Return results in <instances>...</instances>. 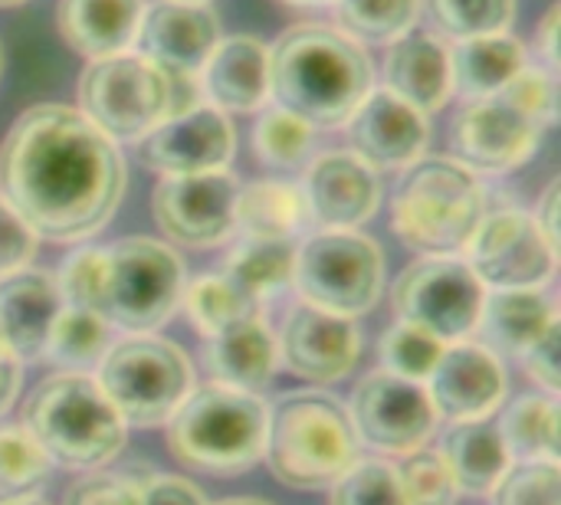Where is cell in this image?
<instances>
[{
  "instance_id": "cell-1",
  "label": "cell",
  "mask_w": 561,
  "mask_h": 505,
  "mask_svg": "<svg viewBox=\"0 0 561 505\" xmlns=\"http://www.w3.org/2000/svg\"><path fill=\"white\" fill-rule=\"evenodd\" d=\"M125 184L118 145L72 105H30L0 141V197L39 240L95 237L115 217Z\"/></svg>"
},
{
  "instance_id": "cell-2",
  "label": "cell",
  "mask_w": 561,
  "mask_h": 505,
  "mask_svg": "<svg viewBox=\"0 0 561 505\" xmlns=\"http://www.w3.org/2000/svg\"><path fill=\"white\" fill-rule=\"evenodd\" d=\"M375 89L362 43L335 23H296L270 46V99L312 128H342Z\"/></svg>"
},
{
  "instance_id": "cell-3",
  "label": "cell",
  "mask_w": 561,
  "mask_h": 505,
  "mask_svg": "<svg viewBox=\"0 0 561 505\" xmlns=\"http://www.w3.org/2000/svg\"><path fill=\"white\" fill-rule=\"evenodd\" d=\"M270 404L260 394L217 381L194 385L168 417V454L194 473L240 477L263 463Z\"/></svg>"
},
{
  "instance_id": "cell-4",
  "label": "cell",
  "mask_w": 561,
  "mask_h": 505,
  "mask_svg": "<svg viewBox=\"0 0 561 505\" xmlns=\"http://www.w3.org/2000/svg\"><path fill=\"white\" fill-rule=\"evenodd\" d=\"M358 450L348 408L325 391H296L270 408L263 463L286 490H329L358 460Z\"/></svg>"
},
{
  "instance_id": "cell-5",
  "label": "cell",
  "mask_w": 561,
  "mask_h": 505,
  "mask_svg": "<svg viewBox=\"0 0 561 505\" xmlns=\"http://www.w3.org/2000/svg\"><path fill=\"white\" fill-rule=\"evenodd\" d=\"M23 427L53 467L79 473L112 463L128 437V424L85 371L43 378L23 401Z\"/></svg>"
},
{
  "instance_id": "cell-6",
  "label": "cell",
  "mask_w": 561,
  "mask_h": 505,
  "mask_svg": "<svg viewBox=\"0 0 561 505\" xmlns=\"http://www.w3.org/2000/svg\"><path fill=\"white\" fill-rule=\"evenodd\" d=\"M486 187L457 158H421L404 168L391 197V230L421 256H463L486 217Z\"/></svg>"
},
{
  "instance_id": "cell-7",
  "label": "cell",
  "mask_w": 561,
  "mask_h": 505,
  "mask_svg": "<svg viewBox=\"0 0 561 505\" xmlns=\"http://www.w3.org/2000/svg\"><path fill=\"white\" fill-rule=\"evenodd\" d=\"M92 378L128 427H161L194 388V365L168 338L128 335L112 342Z\"/></svg>"
},
{
  "instance_id": "cell-8",
  "label": "cell",
  "mask_w": 561,
  "mask_h": 505,
  "mask_svg": "<svg viewBox=\"0 0 561 505\" xmlns=\"http://www.w3.org/2000/svg\"><path fill=\"white\" fill-rule=\"evenodd\" d=\"M293 289L332 315H368L385 292V253L358 230H316L296 243Z\"/></svg>"
},
{
  "instance_id": "cell-9",
  "label": "cell",
  "mask_w": 561,
  "mask_h": 505,
  "mask_svg": "<svg viewBox=\"0 0 561 505\" xmlns=\"http://www.w3.org/2000/svg\"><path fill=\"white\" fill-rule=\"evenodd\" d=\"M102 315L125 335H151L174 319L184 296V260L154 237H125L105 250Z\"/></svg>"
},
{
  "instance_id": "cell-10",
  "label": "cell",
  "mask_w": 561,
  "mask_h": 505,
  "mask_svg": "<svg viewBox=\"0 0 561 505\" xmlns=\"http://www.w3.org/2000/svg\"><path fill=\"white\" fill-rule=\"evenodd\" d=\"M79 112L115 145L141 141L171 115V79L131 49L89 59L79 72Z\"/></svg>"
},
{
  "instance_id": "cell-11",
  "label": "cell",
  "mask_w": 561,
  "mask_h": 505,
  "mask_svg": "<svg viewBox=\"0 0 561 505\" xmlns=\"http://www.w3.org/2000/svg\"><path fill=\"white\" fill-rule=\"evenodd\" d=\"M486 286L463 256H421L391 286L398 322L417 325L444 345L473 335Z\"/></svg>"
},
{
  "instance_id": "cell-12",
  "label": "cell",
  "mask_w": 561,
  "mask_h": 505,
  "mask_svg": "<svg viewBox=\"0 0 561 505\" xmlns=\"http://www.w3.org/2000/svg\"><path fill=\"white\" fill-rule=\"evenodd\" d=\"M463 260L486 289H546L559 269V250L519 207L486 210Z\"/></svg>"
},
{
  "instance_id": "cell-13",
  "label": "cell",
  "mask_w": 561,
  "mask_h": 505,
  "mask_svg": "<svg viewBox=\"0 0 561 505\" xmlns=\"http://www.w3.org/2000/svg\"><path fill=\"white\" fill-rule=\"evenodd\" d=\"M348 417L358 444L381 457H404L417 447H427L440 424L424 385L388 375L381 368L358 381L352 391Z\"/></svg>"
},
{
  "instance_id": "cell-14",
  "label": "cell",
  "mask_w": 561,
  "mask_h": 505,
  "mask_svg": "<svg viewBox=\"0 0 561 505\" xmlns=\"http://www.w3.org/2000/svg\"><path fill=\"white\" fill-rule=\"evenodd\" d=\"M240 181L230 168L184 177H161L151 194V214L164 240L187 250H210L237 233Z\"/></svg>"
},
{
  "instance_id": "cell-15",
  "label": "cell",
  "mask_w": 561,
  "mask_h": 505,
  "mask_svg": "<svg viewBox=\"0 0 561 505\" xmlns=\"http://www.w3.org/2000/svg\"><path fill=\"white\" fill-rule=\"evenodd\" d=\"M546 128L503 95L473 99L454 118V158L473 174H506L523 168L542 145Z\"/></svg>"
},
{
  "instance_id": "cell-16",
  "label": "cell",
  "mask_w": 561,
  "mask_h": 505,
  "mask_svg": "<svg viewBox=\"0 0 561 505\" xmlns=\"http://www.w3.org/2000/svg\"><path fill=\"white\" fill-rule=\"evenodd\" d=\"M279 365L309 385H335L352 375L362 358V329L355 319L322 312L299 302L276 332Z\"/></svg>"
},
{
  "instance_id": "cell-17",
  "label": "cell",
  "mask_w": 561,
  "mask_h": 505,
  "mask_svg": "<svg viewBox=\"0 0 561 505\" xmlns=\"http://www.w3.org/2000/svg\"><path fill=\"white\" fill-rule=\"evenodd\" d=\"M237 131L227 112L201 102L187 112L168 115L141 138V161L161 177L224 171L233 161Z\"/></svg>"
},
{
  "instance_id": "cell-18",
  "label": "cell",
  "mask_w": 561,
  "mask_h": 505,
  "mask_svg": "<svg viewBox=\"0 0 561 505\" xmlns=\"http://www.w3.org/2000/svg\"><path fill=\"white\" fill-rule=\"evenodd\" d=\"M299 187L319 230H358L378 214L385 194L381 174L352 148L312 158Z\"/></svg>"
},
{
  "instance_id": "cell-19",
  "label": "cell",
  "mask_w": 561,
  "mask_h": 505,
  "mask_svg": "<svg viewBox=\"0 0 561 505\" xmlns=\"http://www.w3.org/2000/svg\"><path fill=\"white\" fill-rule=\"evenodd\" d=\"M220 36L224 26L210 3L154 0L141 13L135 46L168 76H201Z\"/></svg>"
},
{
  "instance_id": "cell-20",
  "label": "cell",
  "mask_w": 561,
  "mask_h": 505,
  "mask_svg": "<svg viewBox=\"0 0 561 505\" xmlns=\"http://www.w3.org/2000/svg\"><path fill=\"white\" fill-rule=\"evenodd\" d=\"M437 417L444 421H483L506 401V368L480 342H454L444 348L437 368L424 381Z\"/></svg>"
},
{
  "instance_id": "cell-21",
  "label": "cell",
  "mask_w": 561,
  "mask_h": 505,
  "mask_svg": "<svg viewBox=\"0 0 561 505\" xmlns=\"http://www.w3.org/2000/svg\"><path fill=\"white\" fill-rule=\"evenodd\" d=\"M352 151L375 171H404L427 154L431 118L398 99L394 92L371 89L345 122Z\"/></svg>"
},
{
  "instance_id": "cell-22",
  "label": "cell",
  "mask_w": 561,
  "mask_h": 505,
  "mask_svg": "<svg viewBox=\"0 0 561 505\" xmlns=\"http://www.w3.org/2000/svg\"><path fill=\"white\" fill-rule=\"evenodd\" d=\"M197 82L204 102L227 115L260 112L270 102V46L247 33L220 36Z\"/></svg>"
},
{
  "instance_id": "cell-23",
  "label": "cell",
  "mask_w": 561,
  "mask_h": 505,
  "mask_svg": "<svg viewBox=\"0 0 561 505\" xmlns=\"http://www.w3.org/2000/svg\"><path fill=\"white\" fill-rule=\"evenodd\" d=\"M381 76L388 92H394L417 112L434 115L454 99L450 43L427 30H411L401 39L388 43Z\"/></svg>"
},
{
  "instance_id": "cell-24",
  "label": "cell",
  "mask_w": 561,
  "mask_h": 505,
  "mask_svg": "<svg viewBox=\"0 0 561 505\" xmlns=\"http://www.w3.org/2000/svg\"><path fill=\"white\" fill-rule=\"evenodd\" d=\"M59 312L62 296L53 273L23 266L10 276H0V342L20 361L43 358Z\"/></svg>"
},
{
  "instance_id": "cell-25",
  "label": "cell",
  "mask_w": 561,
  "mask_h": 505,
  "mask_svg": "<svg viewBox=\"0 0 561 505\" xmlns=\"http://www.w3.org/2000/svg\"><path fill=\"white\" fill-rule=\"evenodd\" d=\"M204 365L210 371V381L260 394L270 388L279 368L276 332L260 312L240 315L217 335L204 338Z\"/></svg>"
},
{
  "instance_id": "cell-26",
  "label": "cell",
  "mask_w": 561,
  "mask_h": 505,
  "mask_svg": "<svg viewBox=\"0 0 561 505\" xmlns=\"http://www.w3.org/2000/svg\"><path fill=\"white\" fill-rule=\"evenodd\" d=\"M552 325H559V312L546 289H486L473 335L493 355L519 358Z\"/></svg>"
},
{
  "instance_id": "cell-27",
  "label": "cell",
  "mask_w": 561,
  "mask_h": 505,
  "mask_svg": "<svg viewBox=\"0 0 561 505\" xmlns=\"http://www.w3.org/2000/svg\"><path fill=\"white\" fill-rule=\"evenodd\" d=\"M148 0H59V36L82 59L115 56L135 46Z\"/></svg>"
},
{
  "instance_id": "cell-28",
  "label": "cell",
  "mask_w": 561,
  "mask_h": 505,
  "mask_svg": "<svg viewBox=\"0 0 561 505\" xmlns=\"http://www.w3.org/2000/svg\"><path fill=\"white\" fill-rule=\"evenodd\" d=\"M440 457L450 467L460 496H473L483 500L493 493V486L503 480V473L510 470L513 457L500 437L496 421L483 417V421H454L444 437H440Z\"/></svg>"
},
{
  "instance_id": "cell-29",
  "label": "cell",
  "mask_w": 561,
  "mask_h": 505,
  "mask_svg": "<svg viewBox=\"0 0 561 505\" xmlns=\"http://www.w3.org/2000/svg\"><path fill=\"white\" fill-rule=\"evenodd\" d=\"M526 66H529V53L523 39L513 33L473 36V39H460L450 46L454 92L470 102L500 95Z\"/></svg>"
},
{
  "instance_id": "cell-30",
  "label": "cell",
  "mask_w": 561,
  "mask_h": 505,
  "mask_svg": "<svg viewBox=\"0 0 561 505\" xmlns=\"http://www.w3.org/2000/svg\"><path fill=\"white\" fill-rule=\"evenodd\" d=\"M312 223L299 184L253 181L237 194V233L243 240H299Z\"/></svg>"
},
{
  "instance_id": "cell-31",
  "label": "cell",
  "mask_w": 561,
  "mask_h": 505,
  "mask_svg": "<svg viewBox=\"0 0 561 505\" xmlns=\"http://www.w3.org/2000/svg\"><path fill=\"white\" fill-rule=\"evenodd\" d=\"M296 240H243L224 263V276L253 306H266L293 286Z\"/></svg>"
},
{
  "instance_id": "cell-32",
  "label": "cell",
  "mask_w": 561,
  "mask_h": 505,
  "mask_svg": "<svg viewBox=\"0 0 561 505\" xmlns=\"http://www.w3.org/2000/svg\"><path fill=\"white\" fill-rule=\"evenodd\" d=\"M559 398L529 391L513 398L496 421L500 437L516 460H559Z\"/></svg>"
},
{
  "instance_id": "cell-33",
  "label": "cell",
  "mask_w": 561,
  "mask_h": 505,
  "mask_svg": "<svg viewBox=\"0 0 561 505\" xmlns=\"http://www.w3.org/2000/svg\"><path fill=\"white\" fill-rule=\"evenodd\" d=\"M112 325L105 322V315L89 312V309H69L62 306V312L53 322V332L46 338L43 358L49 365H56L59 371H85L92 375L95 365L105 358V352L112 348Z\"/></svg>"
},
{
  "instance_id": "cell-34",
  "label": "cell",
  "mask_w": 561,
  "mask_h": 505,
  "mask_svg": "<svg viewBox=\"0 0 561 505\" xmlns=\"http://www.w3.org/2000/svg\"><path fill=\"white\" fill-rule=\"evenodd\" d=\"M427 33L460 43L490 33H510L516 20V0H421Z\"/></svg>"
},
{
  "instance_id": "cell-35",
  "label": "cell",
  "mask_w": 561,
  "mask_h": 505,
  "mask_svg": "<svg viewBox=\"0 0 561 505\" xmlns=\"http://www.w3.org/2000/svg\"><path fill=\"white\" fill-rule=\"evenodd\" d=\"M335 26L362 46H388L421 20V0H335Z\"/></svg>"
},
{
  "instance_id": "cell-36",
  "label": "cell",
  "mask_w": 561,
  "mask_h": 505,
  "mask_svg": "<svg viewBox=\"0 0 561 505\" xmlns=\"http://www.w3.org/2000/svg\"><path fill=\"white\" fill-rule=\"evenodd\" d=\"M53 463L23 424L0 427V505L36 500L49 483Z\"/></svg>"
},
{
  "instance_id": "cell-37",
  "label": "cell",
  "mask_w": 561,
  "mask_h": 505,
  "mask_svg": "<svg viewBox=\"0 0 561 505\" xmlns=\"http://www.w3.org/2000/svg\"><path fill=\"white\" fill-rule=\"evenodd\" d=\"M181 309L187 312V322H191L204 338L217 335L224 325L237 322L240 315L260 312V309H253V306L237 292V286H233L224 273H207V276H197V279L184 283Z\"/></svg>"
},
{
  "instance_id": "cell-38",
  "label": "cell",
  "mask_w": 561,
  "mask_h": 505,
  "mask_svg": "<svg viewBox=\"0 0 561 505\" xmlns=\"http://www.w3.org/2000/svg\"><path fill=\"white\" fill-rule=\"evenodd\" d=\"M316 141V128L302 122L299 115L270 105L260 108V118L253 125V151L270 168H299L306 164Z\"/></svg>"
},
{
  "instance_id": "cell-39",
  "label": "cell",
  "mask_w": 561,
  "mask_h": 505,
  "mask_svg": "<svg viewBox=\"0 0 561 505\" xmlns=\"http://www.w3.org/2000/svg\"><path fill=\"white\" fill-rule=\"evenodd\" d=\"M329 505H411L398 467L388 457H358L332 486H329Z\"/></svg>"
},
{
  "instance_id": "cell-40",
  "label": "cell",
  "mask_w": 561,
  "mask_h": 505,
  "mask_svg": "<svg viewBox=\"0 0 561 505\" xmlns=\"http://www.w3.org/2000/svg\"><path fill=\"white\" fill-rule=\"evenodd\" d=\"M444 348L447 345L440 338H434L431 332H424L417 325H408V322H394L378 342L381 371L424 385L431 378V371L437 368Z\"/></svg>"
},
{
  "instance_id": "cell-41",
  "label": "cell",
  "mask_w": 561,
  "mask_h": 505,
  "mask_svg": "<svg viewBox=\"0 0 561 505\" xmlns=\"http://www.w3.org/2000/svg\"><path fill=\"white\" fill-rule=\"evenodd\" d=\"M394 467L411 505H457L460 500V486L437 447H417Z\"/></svg>"
},
{
  "instance_id": "cell-42",
  "label": "cell",
  "mask_w": 561,
  "mask_h": 505,
  "mask_svg": "<svg viewBox=\"0 0 561 505\" xmlns=\"http://www.w3.org/2000/svg\"><path fill=\"white\" fill-rule=\"evenodd\" d=\"M493 505H561L559 460H516L490 493Z\"/></svg>"
},
{
  "instance_id": "cell-43",
  "label": "cell",
  "mask_w": 561,
  "mask_h": 505,
  "mask_svg": "<svg viewBox=\"0 0 561 505\" xmlns=\"http://www.w3.org/2000/svg\"><path fill=\"white\" fill-rule=\"evenodd\" d=\"M105 269L108 256L102 246H79L72 250L59 273L53 276L62 296V306L69 309H89L102 315V299H105Z\"/></svg>"
},
{
  "instance_id": "cell-44",
  "label": "cell",
  "mask_w": 561,
  "mask_h": 505,
  "mask_svg": "<svg viewBox=\"0 0 561 505\" xmlns=\"http://www.w3.org/2000/svg\"><path fill=\"white\" fill-rule=\"evenodd\" d=\"M506 102H513L523 115L539 122L546 131L559 122V76L542 69L539 62L519 69V76L500 92Z\"/></svg>"
},
{
  "instance_id": "cell-45",
  "label": "cell",
  "mask_w": 561,
  "mask_h": 505,
  "mask_svg": "<svg viewBox=\"0 0 561 505\" xmlns=\"http://www.w3.org/2000/svg\"><path fill=\"white\" fill-rule=\"evenodd\" d=\"M66 505H141V483L118 473H85L69 486Z\"/></svg>"
},
{
  "instance_id": "cell-46",
  "label": "cell",
  "mask_w": 561,
  "mask_h": 505,
  "mask_svg": "<svg viewBox=\"0 0 561 505\" xmlns=\"http://www.w3.org/2000/svg\"><path fill=\"white\" fill-rule=\"evenodd\" d=\"M39 237L26 227V220L0 197V276H10L33 263Z\"/></svg>"
},
{
  "instance_id": "cell-47",
  "label": "cell",
  "mask_w": 561,
  "mask_h": 505,
  "mask_svg": "<svg viewBox=\"0 0 561 505\" xmlns=\"http://www.w3.org/2000/svg\"><path fill=\"white\" fill-rule=\"evenodd\" d=\"M561 325H552L529 352H523V365H526V375L539 385V391L546 394H556L559 398L561 388Z\"/></svg>"
},
{
  "instance_id": "cell-48",
  "label": "cell",
  "mask_w": 561,
  "mask_h": 505,
  "mask_svg": "<svg viewBox=\"0 0 561 505\" xmlns=\"http://www.w3.org/2000/svg\"><path fill=\"white\" fill-rule=\"evenodd\" d=\"M141 505H207L201 486L184 477H148L141 483Z\"/></svg>"
},
{
  "instance_id": "cell-49",
  "label": "cell",
  "mask_w": 561,
  "mask_h": 505,
  "mask_svg": "<svg viewBox=\"0 0 561 505\" xmlns=\"http://www.w3.org/2000/svg\"><path fill=\"white\" fill-rule=\"evenodd\" d=\"M559 33H561V3H552L546 10V16L539 20L536 30V53H539V66L549 69L552 76H559Z\"/></svg>"
},
{
  "instance_id": "cell-50",
  "label": "cell",
  "mask_w": 561,
  "mask_h": 505,
  "mask_svg": "<svg viewBox=\"0 0 561 505\" xmlns=\"http://www.w3.org/2000/svg\"><path fill=\"white\" fill-rule=\"evenodd\" d=\"M23 385V361L0 342V417L13 408Z\"/></svg>"
},
{
  "instance_id": "cell-51",
  "label": "cell",
  "mask_w": 561,
  "mask_h": 505,
  "mask_svg": "<svg viewBox=\"0 0 561 505\" xmlns=\"http://www.w3.org/2000/svg\"><path fill=\"white\" fill-rule=\"evenodd\" d=\"M559 207H561V187H559V181H552V184L546 187L542 200L536 204L533 220H536V227L542 230V237H546L556 250H559Z\"/></svg>"
},
{
  "instance_id": "cell-52",
  "label": "cell",
  "mask_w": 561,
  "mask_h": 505,
  "mask_svg": "<svg viewBox=\"0 0 561 505\" xmlns=\"http://www.w3.org/2000/svg\"><path fill=\"white\" fill-rule=\"evenodd\" d=\"M217 505H273L266 503V500H250V496H240V500H224V503Z\"/></svg>"
},
{
  "instance_id": "cell-53",
  "label": "cell",
  "mask_w": 561,
  "mask_h": 505,
  "mask_svg": "<svg viewBox=\"0 0 561 505\" xmlns=\"http://www.w3.org/2000/svg\"><path fill=\"white\" fill-rule=\"evenodd\" d=\"M286 3H293V7H332L335 0H286Z\"/></svg>"
},
{
  "instance_id": "cell-54",
  "label": "cell",
  "mask_w": 561,
  "mask_h": 505,
  "mask_svg": "<svg viewBox=\"0 0 561 505\" xmlns=\"http://www.w3.org/2000/svg\"><path fill=\"white\" fill-rule=\"evenodd\" d=\"M26 0H0V10H10V7H23Z\"/></svg>"
},
{
  "instance_id": "cell-55",
  "label": "cell",
  "mask_w": 561,
  "mask_h": 505,
  "mask_svg": "<svg viewBox=\"0 0 561 505\" xmlns=\"http://www.w3.org/2000/svg\"><path fill=\"white\" fill-rule=\"evenodd\" d=\"M13 505H49V503H43V500L36 496V500H23V503H13Z\"/></svg>"
},
{
  "instance_id": "cell-56",
  "label": "cell",
  "mask_w": 561,
  "mask_h": 505,
  "mask_svg": "<svg viewBox=\"0 0 561 505\" xmlns=\"http://www.w3.org/2000/svg\"><path fill=\"white\" fill-rule=\"evenodd\" d=\"M184 3H210V0H184Z\"/></svg>"
},
{
  "instance_id": "cell-57",
  "label": "cell",
  "mask_w": 561,
  "mask_h": 505,
  "mask_svg": "<svg viewBox=\"0 0 561 505\" xmlns=\"http://www.w3.org/2000/svg\"><path fill=\"white\" fill-rule=\"evenodd\" d=\"M0 72H3V46H0Z\"/></svg>"
}]
</instances>
